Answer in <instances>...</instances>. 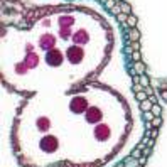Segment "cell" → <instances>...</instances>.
<instances>
[{"instance_id": "cell-15", "label": "cell", "mask_w": 167, "mask_h": 167, "mask_svg": "<svg viewBox=\"0 0 167 167\" xmlns=\"http://www.w3.org/2000/svg\"><path fill=\"white\" fill-rule=\"evenodd\" d=\"M111 12H113L115 15H120V14H122V7H118V5H115V7L111 9Z\"/></svg>"}, {"instance_id": "cell-20", "label": "cell", "mask_w": 167, "mask_h": 167, "mask_svg": "<svg viewBox=\"0 0 167 167\" xmlns=\"http://www.w3.org/2000/svg\"><path fill=\"white\" fill-rule=\"evenodd\" d=\"M148 100H150V101H152V103H154V105H157V98H155V96H154V95H152V96H148Z\"/></svg>"}, {"instance_id": "cell-11", "label": "cell", "mask_w": 167, "mask_h": 167, "mask_svg": "<svg viewBox=\"0 0 167 167\" xmlns=\"http://www.w3.org/2000/svg\"><path fill=\"white\" fill-rule=\"evenodd\" d=\"M160 123H162V118H160V117H155L154 120H152V127H154V128H159V127H160Z\"/></svg>"}, {"instance_id": "cell-5", "label": "cell", "mask_w": 167, "mask_h": 167, "mask_svg": "<svg viewBox=\"0 0 167 167\" xmlns=\"http://www.w3.org/2000/svg\"><path fill=\"white\" fill-rule=\"evenodd\" d=\"M135 98L142 103V101H145V100H148L147 96V91H138V93H135Z\"/></svg>"}, {"instance_id": "cell-14", "label": "cell", "mask_w": 167, "mask_h": 167, "mask_svg": "<svg viewBox=\"0 0 167 167\" xmlns=\"http://www.w3.org/2000/svg\"><path fill=\"white\" fill-rule=\"evenodd\" d=\"M132 85H140V76H138V74H133V76H132Z\"/></svg>"}, {"instance_id": "cell-1", "label": "cell", "mask_w": 167, "mask_h": 167, "mask_svg": "<svg viewBox=\"0 0 167 167\" xmlns=\"http://www.w3.org/2000/svg\"><path fill=\"white\" fill-rule=\"evenodd\" d=\"M127 36H128V41H130V42H138V41H140V32L135 29H130L127 32Z\"/></svg>"}, {"instance_id": "cell-13", "label": "cell", "mask_w": 167, "mask_h": 167, "mask_svg": "<svg viewBox=\"0 0 167 167\" xmlns=\"http://www.w3.org/2000/svg\"><path fill=\"white\" fill-rule=\"evenodd\" d=\"M117 19H118V22H122V24H127V19H128V15L127 14H120V15H117Z\"/></svg>"}, {"instance_id": "cell-2", "label": "cell", "mask_w": 167, "mask_h": 167, "mask_svg": "<svg viewBox=\"0 0 167 167\" xmlns=\"http://www.w3.org/2000/svg\"><path fill=\"white\" fill-rule=\"evenodd\" d=\"M132 68L135 69V73H137L138 76H142V74H144V73H145V64H144V63H142V61H138V63H133V66H132Z\"/></svg>"}, {"instance_id": "cell-4", "label": "cell", "mask_w": 167, "mask_h": 167, "mask_svg": "<svg viewBox=\"0 0 167 167\" xmlns=\"http://www.w3.org/2000/svg\"><path fill=\"white\" fill-rule=\"evenodd\" d=\"M127 25H128V27H132V29H133V27L137 25V17L130 14V15H128V19H127Z\"/></svg>"}, {"instance_id": "cell-9", "label": "cell", "mask_w": 167, "mask_h": 167, "mask_svg": "<svg viewBox=\"0 0 167 167\" xmlns=\"http://www.w3.org/2000/svg\"><path fill=\"white\" fill-rule=\"evenodd\" d=\"M130 58L133 59V63H138V61H142V56H140V51H137V52H132V54H130Z\"/></svg>"}, {"instance_id": "cell-17", "label": "cell", "mask_w": 167, "mask_h": 167, "mask_svg": "<svg viewBox=\"0 0 167 167\" xmlns=\"http://www.w3.org/2000/svg\"><path fill=\"white\" fill-rule=\"evenodd\" d=\"M145 162H147V155H142V157L138 159V166H144Z\"/></svg>"}, {"instance_id": "cell-7", "label": "cell", "mask_w": 167, "mask_h": 167, "mask_svg": "<svg viewBox=\"0 0 167 167\" xmlns=\"http://www.w3.org/2000/svg\"><path fill=\"white\" fill-rule=\"evenodd\" d=\"M140 85H142L144 88H147L148 85H150V81H148V78L145 76V74H142V76H140Z\"/></svg>"}, {"instance_id": "cell-23", "label": "cell", "mask_w": 167, "mask_h": 167, "mask_svg": "<svg viewBox=\"0 0 167 167\" xmlns=\"http://www.w3.org/2000/svg\"><path fill=\"white\" fill-rule=\"evenodd\" d=\"M140 167H142V166H140Z\"/></svg>"}, {"instance_id": "cell-8", "label": "cell", "mask_w": 167, "mask_h": 167, "mask_svg": "<svg viewBox=\"0 0 167 167\" xmlns=\"http://www.w3.org/2000/svg\"><path fill=\"white\" fill-rule=\"evenodd\" d=\"M120 5H122V12H123V14H127V15H130V14H132V9H130V5L123 3V2H122Z\"/></svg>"}, {"instance_id": "cell-18", "label": "cell", "mask_w": 167, "mask_h": 167, "mask_svg": "<svg viewBox=\"0 0 167 167\" xmlns=\"http://www.w3.org/2000/svg\"><path fill=\"white\" fill-rule=\"evenodd\" d=\"M148 152H150V147H145L144 150H142V154H144V155H147V157H148Z\"/></svg>"}, {"instance_id": "cell-22", "label": "cell", "mask_w": 167, "mask_h": 167, "mask_svg": "<svg viewBox=\"0 0 167 167\" xmlns=\"http://www.w3.org/2000/svg\"><path fill=\"white\" fill-rule=\"evenodd\" d=\"M115 2H117V3H122V0H115Z\"/></svg>"}, {"instance_id": "cell-12", "label": "cell", "mask_w": 167, "mask_h": 167, "mask_svg": "<svg viewBox=\"0 0 167 167\" xmlns=\"http://www.w3.org/2000/svg\"><path fill=\"white\" fill-rule=\"evenodd\" d=\"M144 118H145V122H152V120L155 118V115H154L152 111H145V113H144Z\"/></svg>"}, {"instance_id": "cell-21", "label": "cell", "mask_w": 167, "mask_h": 167, "mask_svg": "<svg viewBox=\"0 0 167 167\" xmlns=\"http://www.w3.org/2000/svg\"><path fill=\"white\" fill-rule=\"evenodd\" d=\"M162 98L167 101V89H162Z\"/></svg>"}, {"instance_id": "cell-16", "label": "cell", "mask_w": 167, "mask_h": 167, "mask_svg": "<svg viewBox=\"0 0 167 167\" xmlns=\"http://www.w3.org/2000/svg\"><path fill=\"white\" fill-rule=\"evenodd\" d=\"M144 86H142V85H133V91H135V93H138V91H144Z\"/></svg>"}, {"instance_id": "cell-6", "label": "cell", "mask_w": 167, "mask_h": 167, "mask_svg": "<svg viewBox=\"0 0 167 167\" xmlns=\"http://www.w3.org/2000/svg\"><path fill=\"white\" fill-rule=\"evenodd\" d=\"M155 117H160V113H162V108H160V105H154L152 107V110H150Z\"/></svg>"}, {"instance_id": "cell-19", "label": "cell", "mask_w": 167, "mask_h": 167, "mask_svg": "<svg viewBox=\"0 0 167 167\" xmlns=\"http://www.w3.org/2000/svg\"><path fill=\"white\" fill-rule=\"evenodd\" d=\"M154 144H155V140H154V138H150V140H148V144H147V147H154Z\"/></svg>"}, {"instance_id": "cell-10", "label": "cell", "mask_w": 167, "mask_h": 167, "mask_svg": "<svg viewBox=\"0 0 167 167\" xmlns=\"http://www.w3.org/2000/svg\"><path fill=\"white\" fill-rule=\"evenodd\" d=\"M142 155H144V154H142V148H138V147L132 152V157H133V159H140Z\"/></svg>"}, {"instance_id": "cell-3", "label": "cell", "mask_w": 167, "mask_h": 167, "mask_svg": "<svg viewBox=\"0 0 167 167\" xmlns=\"http://www.w3.org/2000/svg\"><path fill=\"white\" fill-rule=\"evenodd\" d=\"M152 107H154V103H152L150 100H145V101H142V103H140V108L144 110V111H150Z\"/></svg>"}]
</instances>
